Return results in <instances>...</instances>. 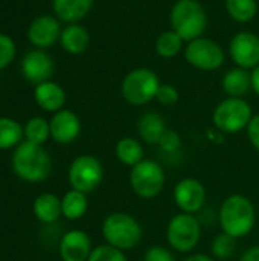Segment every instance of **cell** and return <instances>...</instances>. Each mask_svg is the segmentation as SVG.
I'll return each mask as SVG.
<instances>
[{
  "mask_svg": "<svg viewBox=\"0 0 259 261\" xmlns=\"http://www.w3.org/2000/svg\"><path fill=\"white\" fill-rule=\"evenodd\" d=\"M101 234L107 245L127 252L134 249L140 243L143 237V229L136 217H133L131 214L114 211L104 219Z\"/></svg>",
  "mask_w": 259,
  "mask_h": 261,
  "instance_id": "obj_3",
  "label": "cell"
},
{
  "mask_svg": "<svg viewBox=\"0 0 259 261\" xmlns=\"http://www.w3.org/2000/svg\"><path fill=\"white\" fill-rule=\"evenodd\" d=\"M128 184L131 191L137 197L150 200L156 199L163 191L166 184V174L163 167L157 161L143 159L142 162L130 168Z\"/></svg>",
  "mask_w": 259,
  "mask_h": 261,
  "instance_id": "obj_7",
  "label": "cell"
},
{
  "mask_svg": "<svg viewBox=\"0 0 259 261\" xmlns=\"http://www.w3.org/2000/svg\"><path fill=\"white\" fill-rule=\"evenodd\" d=\"M15 58V43L14 40L6 35L0 34V70L9 66Z\"/></svg>",
  "mask_w": 259,
  "mask_h": 261,
  "instance_id": "obj_31",
  "label": "cell"
},
{
  "mask_svg": "<svg viewBox=\"0 0 259 261\" xmlns=\"http://www.w3.org/2000/svg\"><path fill=\"white\" fill-rule=\"evenodd\" d=\"M224 5L229 17L238 23L252 21L258 12L256 0H226Z\"/></svg>",
  "mask_w": 259,
  "mask_h": 261,
  "instance_id": "obj_26",
  "label": "cell"
},
{
  "mask_svg": "<svg viewBox=\"0 0 259 261\" xmlns=\"http://www.w3.org/2000/svg\"><path fill=\"white\" fill-rule=\"evenodd\" d=\"M185 40L172 29L163 31L154 43V50L162 58H174L183 49Z\"/></svg>",
  "mask_w": 259,
  "mask_h": 261,
  "instance_id": "obj_25",
  "label": "cell"
},
{
  "mask_svg": "<svg viewBox=\"0 0 259 261\" xmlns=\"http://www.w3.org/2000/svg\"><path fill=\"white\" fill-rule=\"evenodd\" d=\"M69 184L72 190L81 193H92L102 184L104 179V168L98 158L92 154H81L75 158L69 167L67 173Z\"/></svg>",
  "mask_w": 259,
  "mask_h": 261,
  "instance_id": "obj_9",
  "label": "cell"
},
{
  "mask_svg": "<svg viewBox=\"0 0 259 261\" xmlns=\"http://www.w3.org/2000/svg\"><path fill=\"white\" fill-rule=\"evenodd\" d=\"M179 96H180L179 90L172 84H160L157 95H156V101L165 107H171V106L177 104Z\"/></svg>",
  "mask_w": 259,
  "mask_h": 261,
  "instance_id": "obj_32",
  "label": "cell"
},
{
  "mask_svg": "<svg viewBox=\"0 0 259 261\" xmlns=\"http://www.w3.org/2000/svg\"><path fill=\"white\" fill-rule=\"evenodd\" d=\"M114 154H116V159L128 168H133L136 164L145 159L142 142L133 136L121 138L114 145Z\"/></svg>",
  "mask_w": 259,
  "mask_h": 261,
  "instance_id": "obj_23",
  "label": "cell"
},
{
  "mask_svg": "<svg viewBox=\"0 0 259 261\" xmlns=\"http://www.w3.org/2000/svg\"><path fill=\"white\" fill-rule=\"evenodd\" d=\"M171 29L186 43L203 37L208 28V14L197 0H177L169 12Z\"/></svg>",
  "mask_w": 259,
  "mask_h": 261,
  "instance_id": "obj_4",
  "label": "cell"
},
{
  "mask_svg": "<svg viewBox=\"0 0 259 261\" xmlns=\"http://www.w3.org/2000/svg\"><path fill=\"white\" fill-rule=\"evenodd\" d=\"M24 130V138L26 141L32 142V144H38L43 145L49 138H50V125L49 122L41 118V116H35L31 118L26 125L23 127Z\"/></svg>",
  "mask_w": 259,
  "mask_h": 261,
  "instance_id": "obj_28",
  "label": "cell"
},
{
  "mask_svg": "<svg viewBox=\"0 0 259 261\" xmlns=\"http://www.w3.org/2000/svg\"><path fill=\"white\" fill-rule=\"evenodd\" d=\"M21 73L27 83L38 86L50 80L53 73V61L43 49H32L21 60Z\"/></svg>",
  "mask_w": 259,
  "mask_h": 261,
  "instance_id": "obj_14",
  "label": "cell"
},
{
  "mask_svg": "<svg viewBox=\"0 0 259 261\" xmlns=\"http://www.w3.org/2000/svg\"><path fill=\"white\" fill-rule=\"evenodd\" d=\"M206 188L195 177L180 179L172 190V200L180 213L197 214L206 203Z\"/></svg>",
  "mask_w": 259,
  "mask_h": 261,
  "instance_id": "obj_11",
  "label": "cell"
},
{
  "mask_svg": "<svg viewBox=\"0 0 259 261\" xmlns=\"http://www.w3.org/2000/svg\"><path fill=\"white\" fill-rule=\"evenodd\" d=\"M60 20L53 15H40L32 20L27 28V40L37 49H46L53 46L61 37Z\"/></svg>",
  "mask_w": 259,
  "mask_h": 261,
  "instance_id": "obj_13",
  "label": "cell"
},
{
  "mask_svg": "<svg viewBox=\"0 0 259 261\" xmlns=\"http://www.w3.org/2000/svg\"><path fill=\"white\" fill-rule=\"evenodd\" d=\"M50 138L58 144H72L81 133V121L72 110L61 109L49 121Z\"/></svg>",
  "mask_w": 259,
  "mask_h": 261,
  "instance_id": "obj_16",
  "label": "cell"
},
{
  "mask_svg": "<svg viewBox=\"0 0 259 261\" xmlns=\"http://www.w3.org/2000/svg\"><path fill=\"white\" fill-rule=\"evenodd\" d=\"M92 240L81 229L67 231L60 240V257L63 261H87L92 254Z\"/></svg>",
  "mask_w": 259,
  "mask_h": 261,
  "instance_id": "obj_15",
  "label": "cell"
},
{
  "mask_svg": "<svg viewBox=\"0 0 259 261\" xmlns=\"http://www.w3.org/2000/svg\"><path fill=\"white\" fill-rule=\"evenodd\" d=\"M250 75H252V90L259 96V66L250 70Z\"/></svg>",
  "mask_w": 259,
  "mask_h": 261,
  "instance_id": "obj_37",
  "label": "cell"
},
{
  "mask_svg": "<svg viewBox=\"0 0 259 261\" xmlns=\"http://www.w3.org/2000/svg\"><path fill=\"white\" fill-rule=\"evenodd\" d=\"M256 2H259V0H256Z\"/></svg>",
  "mask_w": 259,
  "mask_h": 261,
  "instance_id": "obj_39",
  "label": "cell"
},
{
  "mask_svg": "<svg viewBox=\"0 0 259 261\" xmlns=\"http://www.w3.org/2000/svg\"><path fill=\"white\" fill-rule=\"evenodd\" d=\"M221 232L240 240L249 236L256 223V210L253 202L244 194H231L226 197L218 211Z\"/></svg>",
  "mask_w": 259,
  "mask_h": 261,
  "instance_id": "obj_1",
  "label": "cell"
},
{
  "mask_svg": "<svg viewBox=\"0 0 259 261\" xmlns=\"http://www.w3.org/2000/svg\"><path fill=\"white\" fill-rule=\"evenodd\" d=\"M183 261H215V258H212V257L208 255V254H200V252H197V254H189Z\"/></svg>",
  "mask_w": 259,
  "mask_h": 261,
  "instance_id": "obj_38",
  "label": "cell"
},
{
  "mask_svg": "<svg viewBox=\"0 0 259 261\" xmlns=\"http://www.w3.org/2000/svg\"><path fill=\"white\" fill-rule=\"evenodd\" d=\"M221 89L227 96L243 98L252 89V75L243 67L229 69L221 78Z\"/></svg>",
  "mask_w": 259,
  "mask_h": 261,
  "instance_id": "obj_20",
  "label": "cell"
},
{
  "mask_svg": "<svg viewBox=\"0 0 259 261\" xmlns=\"http://www.w3.org/2000/svg\"><path fill=\"white\" fill-rule=\"evenodd\" d=\"M23 136L24 130L17 121L11 118H0V150L17 147Z\"/></svg>",
  "mask_w": 259,
  "mask_h": 261,
  "instance_id": "obj_27",
  "label": "cell"
},
{
  "mask_svg": "<svg viewBox=\"0 0 259 261\" xmlns=\"http://www.w3.org/2000/svg\"><path fill=\"white\" fill-rule=\"evenodd\" d=\"M32 211L38 222L46 223V225L55 223L63 216L61 199L52 193H43L34 200Z\"/></svg>",
  "mask_w": 259,
  "mask_h": 261,
  "instance_id": "obj_22",
  "label": "cell"
},
{
  "mask_svg": "<svg viewBox=\"0 0 259 261\" xmlns=\"http://www.w3.org/2000/svg\"><path fill=\"white\" fill-rule=\"evenodd\" d=\"M229 55L238 67L253 70L259 66V37L252 31L235 34L229 43Z\"/></svg>",
  "mask_w": 259,
  "mask_h": 261,
  "instance_id": "obj_12",
  "label": "cell"
},
{
  "mask_svg": "<svg viewBox=\"0 0 259 261\" xmlns=\"http://www.w3.org/2000/svg\"><path fill=\"white\" fill-rule=\"evenodd\" d=\"M240 261H259V245L250 246L249 249H246Z\"/></svg>",
  "mask_w": 259,
  "mask_h": 261,
  "instance_id": "obj_36",
  "label": "cell"
},
{
  "mask_svg": "<svg viewBox=\"0 0 259 261\" xmlns=\"http://www.w3.org/2000/svg\"><path fill=\"white\" fill-rule=\"evenodd\" d=\"M93 0H52V9L60 21L78 23L92 11Z\"/></svg>",
  "mask_w": 259,
  "mask_h": 261,
  "instance_id": "obj_18",
  "label": "cell"
},
{
  "mask_svg": "<svg viewBox=\"0 0 259 261\" xmlns=\"http://www.w3.org/2000/svg\"><path fill=\"white\" fill-rule=\"evenodd\" d=\"M246 132H247V138H249L252 147L256 151H259V113L258 115H253V118L250 119Z\"/></svg>",
  "mask_w": 259,
  "mask_h": 261,
  "instance_id": "obj_35",
  "label": "cell"
},
{
  "mask_svg": "<svg viewBox=\"0 0 259 261\" xmlns=\"http://www.w3.org/2000/svg\"><path fill=\"white\" fill-rule=\"evenodd\" d=\"M87 261H128V258L124 251L104 243L92 249V254Z\"/></svg>",
  "mask_w": 259,
  "mask_h": 261,
  "instance_id": "obj_30",
  "label": "cell"
},
{
  "mask_svg": "<svg viewBox=\"0 0 259 261\" xmlns=\"http://www.w3.org/2000/svg\"><path fill=\"white\" fill-rule=\"evenodd\" d=\"M168 130L165 119L156 112H145L137 121V133L142 142L148 145H159L162 136Z\"/></svg>",
  "mask_w": 259,
  "mask_h": 261,
  "instance_id": "obj_19",
  "label": "cell"
},
{
  "mask_svg": "<svg viewBox=\"0 0 259 261\" xmlns=\"http://www.w3.org/2000/svg\"><path fill=\"white\" fill-rule=\"evenodd\" d=\"M60 43L66 52L72 55H79L87 50L90 43V35L84 26L78 23H70L66 28H63Z\"/></svg>",
  "mask_w": 259,
  "mask_h": 261,
  "instance_id": "obj_21",
  "label": "cell"
},
{
  "mask_svg": "<svg viewBox=\"0 0 259 261\" xmlns=\"http://www.w3.org/2000/svg\"><path fill=\"white\" fill-rule=\"evenodd\" d=\"M185 60L195 69L211 72L220 69L224 64L226 54L217 41L200 37L188 41L185 46Z\"/></svg>",
  "mask_w": 259,
  "mask_h": 261,
  "instance_id": "obj_10",
  "label": "cell"
},
{
  "mask_svg": "<svg viewBox=\"0 0 259 261\" xmlns=\"http://www.w3.org/2000/svg\"><path fill=\"white\" fill-rule=\"evenodd\" d=\"M87 210H89V200L85 193L69 190L61 199L63 217H66L67 220H79L81 217L85 216Z\"/></svg>",
  "mask_w": 259,
  "mask_h": 261,
  "instance_id": "obj_24",
  "label": "cell"
},
{
  "mask_svg": "<svg viewBox=\"0 0 259 261\" xmlns=\"http://www.w3.org/2000/svg\"><path fill=\"white\" fill-rule=\"evenodd\" d=\"M159 147L163 153H176L180 150L182 147V136L176 132V130H166L165 135L162 136L160 142H159Z\"/></svg>",
  "mask_w": 259,
  "mask_h": 261,
  "instance_id": "obj_33",
  "label": "cell"
},
{
  "mask_svg": "<svg viewBox=\"0 0 259 261\" xmlns=\"http://www.w3.org/2000/svg\"><path fill=\"white\" fill-rule=\"evenodd\" d=\"M142 261H176V257H174L171 248L154 245L145 251Z\"/></svg>",
  "mask_w": 259,
  "mask_h": 261,
  "instance_id": "obj_34",
  "label": "cell"
},
{
  "mask_svg": "<svg viewBox=\"0 0 259 261\" xmlns=\"http://www.w3.org/2000/svg\"><path fill=\"white\" fill-rule=\"evenodd\" d=\"M34 98L35 102L46 112H60L66 102V92L64 89L53 83V81H44L34 89Z\"/></svg>",
  "mask_w": 259,
  "mask_h": 261,
  "instance_id": "obj_17",
  "label": "cell"
},
{
  "mask_svg": "<svg viewBox=\"0 0 259 261\" xmlns=\"http://www.w3.org/2000/svg\"><path fill=\"white\" fill-rule=\"evenodd\" d=\"M160 84L162 83L154 70L148 67H136L124 76L121 93L131 106H147L156 99Z\"/></svg>",
  "mask_w": 259,
  "mask_h": 261,
  "instance_id": "obj_8",
  "label": "cell"
},
{
  "mask_svg": "<svg viewBox=\"0 0 259 261\" xmlns=\"http://www.w3.org/2000/svg\"><path fill=\"white\" fill-rule=\"evenodd\" d=\"M12 170L21 180L38 184L49 177L52 170V159L43 145L21 141L12 154Z\"/></svg>",
  "mask_w": 259,
  "mask_h": 261,
  "instance_id": "obj_2",
  "label": "cell"
},
{
  "mask_svg": "<svg viewBox=\"0 0 259 261\" xmlns=\"http://www.w3.org/2000/svg\"><path fill=\"white\" fill-rule=\"evenodd\" d=\"M252 118L253 112L250 104L244 98L232 96H227L220 101L212 113V122L215 130L226 135H235L246 130Z\"/></svg>",
  "mask_w": 259,
  "mask_h": 261,
  "instance_id": "obj_6",
  "label": "cell"
},
{
  "mask_svg": "<svg viewBox=\"0 0 259 261\" xmlns=\"http://www.w3.org/2000/svg\"><path fill=\"white\" fill-rule=\"evenodd\" d=\"M235 249H237V240L224 232H220L218 236H215L211 243V254H212V258L215 260H229L235 254Z\"/></svg>",
  "mask_w": 259,
  "mask_h": 261,
  "instance_id": "obj_29",
  "label": "cell"
},
{
  "mask_svg": "<svg viewBox=\"0 0 259 261\" xmlns=\"http://www.w3.org/2000/svg\"><path fill=\"white\" fill-rule=\"evenodd\" d=\"M168 246L179 254H192L202 239V225L194 214L179 213L172 216L165 231Z\"/></svg>",
  "mask_w": 259,
  "mask_h": 261,
  "instance_id": "obj_5",
  "label": "cell"
}]
</instances>
